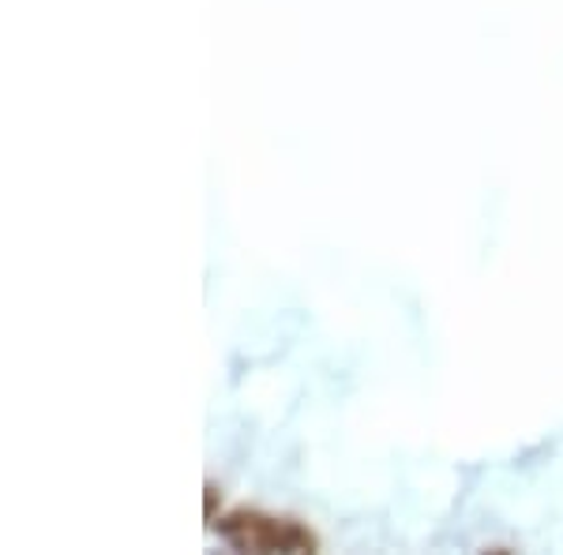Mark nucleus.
I'll list each match as a JSON object with an SVG mask.
<instances>
[{
    "label": "nucleus",
    "instance_id": "2",
    "mask_svg": "<svg viewBox=\"0 0 563 555\" xmlns=\"http://www.w3.org/2000/svg\"><path fill=\"white\" fill-rule=\"evenodd\" d=\"M218 503H222V491H218V485H207V522H214Z\"/></svg>",
    "mask_w": 563,
    "mask_h": 555
},
{
    "label": "nucleus",
    "instance_id": "1",
    "mask_svg": "<svg viewBox=\"0 0 563 555\" xmlns=\"http://www.w3.org/2000/svg\"><path fill=\"white\" fill-rule=\"evenodd\" d=\"M211 525L218 530V536L238 552H316L320 548L316 533L297 522V518L249 511V507L230 511Z\"/></svg>",
    "mask_w": 563,
    "mask_h": 555
}]
</instances>
